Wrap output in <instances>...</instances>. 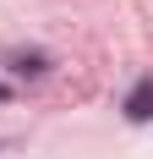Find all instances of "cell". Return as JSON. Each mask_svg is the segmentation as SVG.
Masks as SVG:
<instances>
[{
	"label": "cell",
	"instance_id": "2",
	"mask_svg": "<svg viewBox=\"0 0 153 159\" xmlns=\"http://www.w3.org/2000/svg\"><path fill=\"white\" fill-rule=\"evenodd\" d=\"M6 93H11V88H6V82H0V99H6Z\"/></svg>",
	"mask_w": 153,
	"mask_h": 159
},
{
	"label": "cell",
	"instance_id": "1",
	"mask_svg": "<svg viewBox=\"0 0 153 159\" xmlns=\"http://www.w3.org/2000/svg\"><path fill=\"white\" fill-rule=\"evenodd\" d=\"M126 115H131V121H153V77H142L137 88H131V99H126Z\"/></svg>",
	"mask_w": 153,
	"mask_h": 159
}]
</instances>
